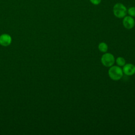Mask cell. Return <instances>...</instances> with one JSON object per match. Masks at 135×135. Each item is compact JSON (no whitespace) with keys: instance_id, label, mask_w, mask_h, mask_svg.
<instances>
[{"instance_id":"cell-6","label":"cell","mask_w":135,"mask_h":135,"mask_svg":"<svg viewBox=\"0 0 135 135\" xmlns=\"http://www.w3.org/2000/svg\"><path fill=\"white\" fill-rule=\"evenodd\" d=\"M11 42V37L7 34H3L0 36V44L3 46L8 45Z\"/></svg>"},{"instance_id":"cell-2","label":"cell","mask_w":135,"mask_h":135,"mask_svg":"<svg viewBox=\"0 0 135 135\" xmlns=\"http://www.w3.org/2000/svg\"><path fill=\"white\" fill-rule=\"evenodd\" d=\"M113 12L115 16L120 18L126 16L127 13V9L124 5L118 3L114 5Z\"/></svg>"},{"instance_id":"cell-7","label":"cell","mask_w":135,"mask_h":135,"mask_svg":"<svg viewBox=\"0 0 135 135\" xmlns=\"http://www.w3.org/2000/svg\"><path fill=\"white\" fill-rule=\"evenodd\" d=\"M99 50L103 53H105L108 51V46L105 42H101L98 45Z\"/></svg>"},{"instance_id":"cell-5","label":"cell","mask_w":135,"mask_h":135,"mask_svg":"<svg viewBox=\"0 0 135 135\" xmlns=\"http://www.w3.org/2000/svg\"><path fill=\"white\" fill-rule=\"evenodd\" d=\"M122 71L123 74L126 75L131 76L135 73V65L131 63L125 64L123 66Z\"/></svg>"},{"instance_id":"cell-1","label":"cell","mask_w":135,"mask_h":135,"mask_svg":"<svg viewBox=\"0 0 135 135\" xmlns=\"http://www.w3.org/2000/svg\"><path fill=\"white\" fill-rule=\"evenodd\" d=\"M109 77L114 81H118L120 80L123 75L122 69L118 65L111 66L108 71Z\"/></svg>"},{"instance_id":"cell-9","label":"cell","mask_w":135,"mask_h":135,"mask_svg":"<svg viewBox=\"0 0 135 135\" xmlns=\"http://www.w3.org/2000/svg\"><path fill=\"white\" fill-rule=\"evenodd\" d=\"M128 13L130 16L135 17V7H131L128 10Z\"/></svg>"},{"instance_id":"cell-8","label":"cell","mask_w":135,"mask_h":135,"mask_svg":"<svg viewBox=\"0 0 135 135\" xmlns=\"http://www.w3.org/2000/svg\"><path fill=\"white\" fill-rule=\"evenodd\" d=\"M115 61L116 62V63L118 65V66L120 67L123 66L126 64V60L123 57H121V56L118 57L116 59Z\"/></svg>"},{"instance_id":"cell-10","label":"cell","mask_w":135,"mask_h":135,"mask_svg":"<svg viewBox=\"0 0 135 135\" xmlns=\"http://www.w3.org/2000/svg\"><path fill=\"white\" fill-rule=\"evenodd\" d=\"M90 1L92 4L94 5H98L101 2V0H90Z\"/></svg>"},{"instance_id":"cell-3","label":"cell","mask_w":135,"mask_h":135,"mask_svg":"<svg viewBox=\"0 0 135 135\" xmlns=\"http://www.w3.org/2000/svg\"><path fill=\"white\" fill-rule=\"evenodd\" d=\"M115 59L113 55L110 53H104L101 58V63L105 67L110 68L112 66L114 62Z\"/></svg>"},{"instance_id":"cell-4","label":"cell","mask_w":135,"mask_h":135,"mask_svg":"<svg viewBox=\"0 0 135 135\" xmlns=\"http://www.w3.org/2000/svg\"><path fill=\"white\" fill-rule=\"evenodd\" d=\"M123 26L128 30L132 28L135 24V21L133 18L131 16H127L123 17L122 21Z\"/></svg>"}]
</instances>
